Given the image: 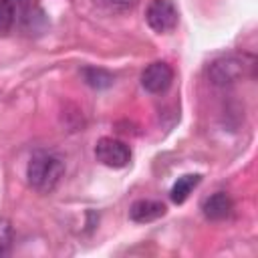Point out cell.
<instances>
[{
    "instance_id": "3957f363",
    "label": "cell",
    "mask_w": 258,
    "mask_h": 258,
    "mask_svg": "<svg viewBox=\"0 0 258 258\" xmlns=\"http://www.w3.org/2000/svg\"><path fill=\"white\" fill-rule=\"evenodd\" d=\"M177 18L179 14L171 0H151L145 8V22L157 34L173 30L177 26Z\"/></svg>"
},
{
    "instance_id": "7c38bea8",
    "label": "cell",
    "mask_w": 258,
    "mask_h": 258,
    "mask_svg": "<svg viewBox=\"0 0 258 258\" xmlns=\"http://www.w3.org/2000/svg\"><path fill=\"white\" fill-rule=\"evenodd\" d=\"M111 10H117V12H125V10H131L135 6V0H103Z\"/></svg>"
},
{
    "instance_id": "4fadbf2b",
    "label": "cell",
    "mask_w": 258,
    "mask_h": 258,
    "mask_svg": "<svg viewBox=\"0 0 258 258\" xmlns=\"http://www.w3.org/2000/svg\"><path fill=\"white\" fill-rule=\"evenodd\" d=\"M8 2H12L16 8H22V6H26V0H8Z\"/></svg>"
},
{
    "instance_id": "277c9868",
    "label": "cell",
    "mask_w": 258,
    "mask_h": 258,
    "mask_svg": "<svg viewBox=\"0 0 258 258\" xmlns=\"http://www.w3.org/2000/svg\"><path fill=\"white\" fill-rule=\"evenodd\" d=\"M95 157L99 163L119 169L125 167L131 161V149L125 141L115 139V137H101L95 145Z\"/></svg>"
},
{
    "instance_id": "ba28073f",
    "label": "cell",
    "mask_w": 258,
    "mask_h": 258,
    "mask_svg": "<svg viewBox=\"0 0 258 258\" xmlns=\"http://www.w3.org/2000/svg\"><path fill=\"white\" fill-rule=\"evenodd\" d=\"M202 181V175L198 173H187V175H181L177 177V181L171 185L169 189V198L173 204H183L187 200V196L191 194V189Z\"/></svg>"
},
{
    "instance_id": "8992f818",
    "label": "cell",
    "mask_w": 258,
    "mask_h": 258,
    "mask_svg": "<svg viewBox=\"0 0 258 258\" xmlns=\"http://www.w3.org/2000/svg\"><path fill=\"white\" fill-rule=\"evenodd\" d=\"M232 210H234V202H232V198L226 191H216L210 198H206L204 204H202L204 216L208 220H212V222L226 220L232 214Z\"/></svg>"
},
{
    "instance_id": "6da1fadb",
    "label": "cell",
    "mask_w": 258,
    "mask_h": 258,
    "mask_svg": "<svg viewBox=\"0 0 258 258\" xmlns=\"http://www.w3.org/2000/svg\"><path fill=\"white\" fill-rule=\"evenodd\" d=\"M62 173H64V161L56 153L44 149L34 151L26 165L28 185L40 194H50L58 185Z\"/></svg>"
},
{
    "instance_id": "7a4b0ae2",
    "label": "cell",
    "mask_w": 258,
    "mask_h": 258,
    "mask_svg": "<svg viewBox=\"0 0 258 258\" xmlns=\"http://www.w3.org/2000/svg\"><path fill=\"white\" fill-rule=\"evenodd\" d=\"M248 62L244 56H236V54H228V56H220L216 60L210 62L208 67V79L218 85V87H226L232 85L236 81H240L246 71H248Z\"/></svg>"
},
{
    "instance_id": "52a82bcc",
    "label": "cell",
    "mask_w": 258,
    "mask_h": 258,
    "mask_svg": "<svg viewBox=\"0 0 258 258\" xmlns=\"http://www.w3.org/2000/svg\"><path fill=\"white\" fill-rule=\"evenodd\" d=\"M165 210H167L165 204L157 200H137L129 208V218L137 224H147V222H155L157 218H161Z\"/></svg>"
},
{
    "instance_id": "8fae6325",
    "label": "cell",
    "mask_w": 258,
    "mask_h": 258,
    "mask_svg": "<svg viewBox=\"0 0 258 258\" xmlns=\"http://www.w3.org/2000/svg\"><path fill=\"white\" fill-rule=\"evenodd\" d=\"M12 242H14V230H12L10 220L0 218V258L10 254Z\"/></svg>"
},
{
    "instance_id": "30bf717a",
    "label": "cell",
    "mask_w": 258,
    "mask_h": 258,
    "mask_svg": "<svg viewBox=\"0 0 258 258\" xmlns=\"http://www.w3.org/2000/svg\"><path fill=\"white\" fill-rule=\"evenodd\" d=\"M16 20V6L8 0H0V34H8Z\"/></svg>"
},
{
    "instance_id": "9c48e42d",
    "label": "cell",
    "mask_w": 258,
    "mask_h": 258,
    "mask_svg": "<svg viewBox=\"0 0 258 258\" xmlns=\"http://www.w3.org/2000/svg\"><path fill=\"white\" fill-rule=\"evenodd\" d=\"M81 77L93 89H109L115 83V77L107 69H101V67H85L81 71Z\"/></svg>"
},
{
    "instance_id": "5b68a950",
    "label": "cell",
    "mask_w": 258,
    "mask_h": 258,
    "mask_svg": "<svg viewBox=\"0 0 258 258\" xmlns=\"http://www.w3.org/2000/svg\"><path fill=\"white\" fill-rule=\"evenodd\" d=\"M171 83H173V69L163 60H155L147 64L145 71L141 73V87L151 95L165 93L171 87Z\"/></svg>"
}]
</instances>
